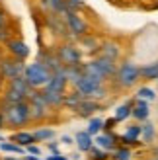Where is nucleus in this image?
<instances>
[{
	"label": "nucleus",
	"instance_id": "f257e3e1",
	"mask_svg": "<svg viewBox=\"0 0 158 160\" xmlns=\"http://www.w3.org/2000/svg\"><path fill=\"white\" fill-rule=\"evenodd\" d=\"M2 115L8 127H23L29 119V102H20V103H4L2 106Z\"/></svg>",
	"mask_w": 158,
	"mask_h": 160
},
{
	"label": "nucleus",
	"instance_id": "f03ea898",
	"mask_svg": "<svg viewBox=\"0 0 158 160\" xmlns=\"http://www.w3.org/2000/svg\"><path fill=\"white\" fill-rule=\"evenodd\" d=\"M51 70L47 68L45 65H41V62H31V65H26V70H23V78L27 80V84L31 88H45L47 82L51 80Z\"/></svg>",
	"mask_w": 158,
	"mask_h": 160
},
{
	"label": "nucleus",
	"instance_id": "7ed1b4c3",
	"mask_svg": "<svg viewBox=\"0 0 158 160\" xmlns=\"http://www.w3.org/2000/svg\"><path fill=\"white\" fill-rule=\"evenodd\" d=\"M115 78L123 88H129V86H135V82L141 78V68L131 61H125L123 65L115 70Z\"/></svg>",
	"mask_w": 158,
	"mask_h": 160
},
{
	"label": "nucleus",
	"instance_id": "20e7f679",
	"mask_svg": "<svg viewBox=\"0 0 158 160\" xmlns=\"http://www.w3.org/2000/svg\"><path fill=\"white\" fill-rule=\"evenodd\" d=\"M23 70H26V62L22 59L12 57V59H2L0 61V76L6 78V80L23 76Z\"/></svg>",
	"mask_w": 158,
	"mask_h": 160
},
{
	"label": "nucleus",
	"instance_id": "39448f33",
	"mask_svg": "<svg viewBox=\"0 0 158 160\" xmlns=\"http://www.w3.org/2000/svg\"><path fill=\"white\" fill-rule=\"evenodd\" d=\"M57 55H59V59L61 62L65 67H72V65H82V53L80 49L74 45V43H62L59 49H57Z\"/></svg>",
	"mask_w": 158,
	"mask_h": 160
},
{
	"label": "nucleus",
	"instance_id": "423d86ee",
	"mask_svg": "<svg viewBox=\"0 0 158 160\" xmlns=\"http://www.w3.org/2000/svg\"><path fill=\"white\" fill-rule=\"evenodd\" d=\"M62 18H65L67 28H68L72 37H82V35L88 33V26H86V22L78 16V12H67Z\"/></svg>",
	"mask_w": 158,
	"mask_h": 160
},
{
	"label": "nucleus",
	"instance_id": "0eeeda50",
	"mask_svg": "<svg viewBox=\"0 0 158 160\" xmlns=\"http://www.w3.org/2000/svg\"><path fill=\"white\" fill-rule=\"evenodd\" d=\"M101 84H104V82H100L98 78L88 76V74H82V78L74 84V88L84 96V98H94V94H96V90Z\"/></svg>",
	"mask_w": 158,
	"mask_h": 160
},
{
	"label": "nucleus",
	"instance_id": "6e6552de",
	"mask_svg": "<svg viewBox=\"0 0 158 160\" xmlns=\"http://www.w3.org/2000/svg\"><path fill=\"white\" fill-rule=\"evenodd\" d=\"M45 22H47V26L51 28V31H55L57 35H61V37H72V35H70V31H68V28H67V22H65V18H62V16L55 14V12H47Z\"/></svg>",
	"mask_w": 158,
	"mask_h": 160
},
{
	"label": "nucleus",
	"instance_id": "1a4fd4ad",
	"mask_svg": "<svg viewBox=\"0 0 158 160\" xmlns=\"http://www.w3.org/2000/svg\"><path fill=\"white\" fill-rule=\"evenodd\" d=\"M37 62H41V65H45L47 68L51 70V72H59V70L65 67L61 62V59H59V55H57V51H47V49H41L39 51V55H37Z\"/></svg>",
	"mask_w": 158,
	"mask_h": 160
},
{
	"label": "nucleus",
	"instance_id": "9d476101",
	"mask_svg": "<svg viewBox=\"0 0 158 160\" xmlns=\"http://www.w3.org/2000/svg\"><path fill=\"white\" fill-rule=\"evenodd\" d=\"M6 49H8V53H10L12 57L22 59V61H26L29 57V53H31L29 47H27V43L22 41V39H10V41L6 43Z\"/></svg>",
	"mask_w": 158,
	"mask_h": 160
},
{
	"label": "nucleus",
	"instance_id": "9b49d317",
	"mask_svg": "<svg viewBox=\"0 0 158 160\" xmlns=\"http://www.w3.org/2000/svg\"><path fill=\"white\" fill-rule=\"evenodd\" d=\"M67 78H65V74L61 72H53L51 74V80L47 82V86H45V90H51V92H59V94H65V90H67Z\"/></svg>",
	"mask_w": 158,
	"mask_h": 160
},
{
	"label": "nucleus",
	"instance_id": "f8f14e48",
	"mask_svg": "<svg viewBox=\"0 0 158 160\" xmlns=\"http://www.w3.org/2000/svg\"><path fill=\"white\" fill-rule=\"evenodd\" d=\"M139 139H141V125H131V127H127V131H125L121 137H119V141L123 142L125 147H133V145H139Z\"/></svg>",
	"mask_w": 158,
	"mask_h": 160
},
{
	"label": "nucleus",
	"instance_id": "ddd939ff",
	"mask_svg": "<svg viewBox=\"0 0 158 160\" xmlns=\"http://www.w3.org/2000/svg\"><path fill=\"white\" fill-rule=\"evenodd\" d=\"M94 145L100 147V148H104V150H115V135H111L109 131H104V133H98L96 135V139H94Z\"/></svg>",
	"mask_w": 158,
	"mask_h": 160
},
{
	"label": "nucleus",
	"instance_id": "4468645a",
	"mask_svg": "<svg viewBox=\"0 0 158 160\" xmlns=\"http://www.w3.org/2000/svg\"><path fill=\"white\" fill-rule=\"evenodd\" d=\"M78 115H82V117H92L96 111H100V103L96 100H92V98H84L80 103H78Z\"/></svg>",
	"mask_w": 158,
	"mask_h": 160
},
{
	"label": "nucleus",
	"instance_id": "2eb2a0df",
	"mask_svg": "<svg viewBox=\"0 0 158 160\" xmlns=\"http://www.w3.org/2000/svg\"><path fill=\"white\" fill-rule=\"evenodd\" d=\"M8 88H12V90H16V92L23 94V96H26V98H29V96L33 94V90H35V88H31V86L27 84V80L23 78V76L12 78V80H10V86H8Z\"/></svg>",
	"mask_w": 158,
	"mask_h": 160
},
{
	"label": "nucleus",
	"instance_id": "dca6fc26",
	"mask_svg": "<svg viewBox=\"0 0 158 160\" xmlns=\"http://www.w3.org/2000/svg\"><path fill=\"white\" fill-rule=\"evenodd\" d=\"M94 62L98 65V68L104 72V76L106 78H109V76H113L115 74V70H117V67H115V61H111V59H107V57H100L98 59H94Z\"/></svg>",
	"mask_w": 158,
	"mask_h": 160
},
{
	"label": "nucleus",
	"instance_id": "f3484780",
	"mask_svg": "<svg viewBox=\"0 0 158 160\" xmlns=\"http://www.w3.org/2000/svg\"><path fill=\"white\" fill-rule=\"evenodd\" d=\"M74 142H76V147L80 148L82 152H88V150L94 147V137L88 131H78L76 137H74Z\"/></svg>",
	"mask_w": 158,
	"mask_h": 160
},
{
	"label": "nucleus",
	"instance_id": "a211bd4d",
	"mask_svg": "<svg viewBox=\"0 0 158 160\" xmlns=\"http://www.w3.org/2000/svg\"><path fill=\"white\" fill-rule=\"evenodd\" d=\"M119 45L113 43V41H106V43H101L100 45V55L101 57H107V59H111V61H117L119 59Z\"/></svg>",
	"mask_w": 158,
	"mask_h": 160
},
{
	"label": "nucleus",
	"instance_id": "6ab92c4d",
	"mask_svg": "<svg viewBox=\"0 0 158 160\" xmlns=\"http://www.w3.org/2000/svg\"><path fill=\"white\" fill-rule=\"evenodd\" d=\"M41 8L45 12H55L59 16H65L67 14V6H65V0H41Z\"/></svg>",
	"mask_w": 158,
	"mask_h": 160
},
{
	"label": "nucleus",
	"instance_id": "aec40b11",
	"mask_svg": "<svg viewBox=\"0 0 158 160\" xmlns=\"http://www.w3.org/2000/svg\"><path fill=\"white\" fill-rule=\"evenodd\" d=\"M61 72L65 74V78H67V82H72V84H76L78 80L82 78V65H72V67H62L61 68Z\"/></svg>",
	"mask_w": 158,
	"mask_h": 160
},
{
	"label": "nucleus",
	"instance_id": "412c9836",
	"mask_svg": "<svg viewBox=\"0 0 158 160\" xmlns=\"http://www.w3.org/2000/svg\"><path fill=\"white\" fill-rule=\"evenodd\" d=\"M10 141L12 142H16V145H20V147H29V145H33V142H37L35 141V137H33V133H27V131H18V133H14L12 137H10Z\"/></svg>",
	"mask_w": 158,
	"mask_h": 160
},
{
	"label": "nucleus",
	"instance_id": "4be33fe9",
	"mask_svg": "<svg viewBox=\"0 0 158 160\" xmlns=\"http://www.w3.org/2000/svg\"><path fill=\"white\" fill-rule=\"evenodd\" d=\"M148 113H151V109H148V103L145 100H139L135 106H133L131 109V115L137 119V121H145V119L148 117Z\"/></svg>",
	"mask_w": 158,
	"mask_h": 160
},
{
	"label": "nucleus",
	"instance_id": "5701e85b",
	"mask_svg": "<svg viewBox=\"0 0 158 160\" xmlns=\"http://www.w3.org/2000/svg\"><path fill=\"white\" fill-rule=\"evenodd\" d=\"M47 115H49V108L29 102V119H31V121H35V119H43Z\"/></svg>",
	"mask_w": 158,
	"mask_h": 160
},
{
	"label": "nucleus",
	"instance_id": "b1692460",
	"mask_svg": "<svg viewBox=\"0 0 158 160\" xmlns=\"http://www.w3.org/2000/svg\"><path fill=\"white\" fill-rule=\"evenodd\" d=\"M43 98H45V102H47V103H49V108H57V106H62L65 94L51 92V90H43Z\"/></svg>",
	"mask_w": 158,
	"mask_h": 160
},
{
	"label": "nucleus",
	"instance_id": "393cba45",
	"mask_svg": "<svg viewBox=\"0 0 158 160\" xmlns=\"http://www.w3.org/2000/svg\"><path fill=\"white\" fill-rule=\"evenodd\" d=\"M141 78L158 80V62H151V65H146V67H141Z\"/></svg>",
	"mask_w": 158,
	"mask_h": 160
},
{
	"label": "nucleus",
	"instance_id": "a878e982",
	"mask_svg": "<svg viewBox=\"0 0 158 160\" xmlns=\"http://www.w3.org/2000/svg\"><path fill=\"white\" fill-rule=\"evenodd\" d=\"M82 100H84V96L76 90L74 94L65 96V100H62V106H67V108H70V109H76V108H78V103H80Z\"/></svg>",
	"mask_w": 158,
	"mask_h": 160
},
{
	"label": "nucleus",
	"instance_id": "bb28decb",
	"mask_svg": "<svg viewBox=\"0 0 158 160\" xmlns=\"http://www.w3.org/2000/svg\"><path fill=\"white\" fill-rule=\"evenodd\" d=\"M26 100H27L26 96L12 90V88H8L6 94H4V103H20V102H26Z\"/></svg>",
	"mask_w": 158,
	"mask_h": 160
},
{
	"label": "nucleus",
	"instance_id": "cd10ccee",
	"mask_svg": "<svg viewBox=\"0 0 158 160\" xmlns=\"http://www.w3.org/2000/svg\"><path fill=\"white\" fill-rule=\"evenodd\" d=\"M80 43L84 45V49L88 51V53L100 51V43L96 41V37H92V35H82V37H80Z\"/></svg>",
	"mask_w": 158,
	"mask_h": 160
},
{
	"label": "nucleus",
	"instance_id": "c85d7f7f",
	"mask_svg": "<svg viewBox=\"0 0 158 160\" xmlns=\"http://www.w3.org/2000/svg\"><path fill=\"white\" fill-rule=\"evenodd\" d=\"M33 137H35V141H51V139H55V131L49 129V127H39V129L33 131Z\"/></svg>",
	"mask_w": 158,
	"mask_h": 160
},
{
	"label": "nucleus",
	"instance_id": "c756f323",
	"mask_svg": "<svg viewBox=\"0 0 158 160\" xmlns=\"http://www.w3.org/2000/svg\"><path fill=\"white\" fill-rule=\"evenodd\" d=\"M154 125L152 123H145V125H141V141H145V142H151L154 141Z\"/></svg>",
	"mask_w": 158,
	"mask_h": 160
},
{
	"label": "nucleus",
	"instance_id": "7c9ffc66",
	"mask_svg": "<svg viewBox=\"0 0 158 160\" xmlns=\"http://www.w3.org/2000/svg\"><path fill=\"white\" fill-rule=\"evenodd\" d=\"M0 150H4V152H14V154H26V148L20 147V145H16V142H6L2 141L0 142Z\"/></svg>",
	"mask_w": 158,
	"mask_h": 160
},
{
	"label": "nucleus",
	"instance_id": "2f4dec72",
	"mask_svg": "<svg viewBox=\"0 0 158 160\" xmlns=\"http://www.w3.org/2000/svg\"><path fill=\"white\" fill-rule=\"evenodd\" d=\"M88 131L92 137L94 135H98V133H101L104 131V121H101V119H98V117H90V121H88Z\"/></svg>",
	"mask_w": 158,
	"mask_h": 160
},
{
	"label": "nucleus",
	"instance_id": "473e14b6",
	"mask_svg": "<svg viewBox=\"0 0 158 160\" xmlns=\"http://www.w3.org/2000/svg\"><path fill=\"white\" fill-rule=\"evenodd\" d=\"M131 109H133V103H123V106H119L115 109V119L117 121H125V119H127L129 115H131Z\"/></svg>",
	"mask_w": 158,
	"mask_h": 160
},
{
	"label": "nucleus",
	"instance_id": "72a5a7b5",
	"mask_svg": "<svg viewBox=\"0 0 158 160\" xmlns=\"http://www.w3.org/2000/svg\"><path fill=\"white\" fill-rule=\"evenodd\" d=\"M137 98L139 100H154L156 98V94H154V90H152V88H148V86H143V88H139V92H137Z\"/></svg>",
	"mask_w": 158,
	"mask_h": 160
},
{
	"label": "nucleus",
	"instance_id": "f704fd0d",
	"mask_svg": "<svg viewBox=\"0 0 158 160\" xmlns=\"http://www.w3.org/2000/svg\"><path fill=\"white\" fill-rule=\"evenodd\" d=\"M113 158L115 160H131V148L129 147H119L113 150Z\"/></svg>",
	"mask_w": 158,
	"mask_h": 160
},
{
	"label": "nucleus",
	"instance_id": "c9c22d12",
	"mask_svg": "<svg viewBox=\"0 0 158 160\" xmlns=\"http://www.w3.org/2000/svg\"><path fill=\"white\" fill-rule=\"evenodd\" d=\"M88 152L92 154V160H107V158H109V156H107V150L100 148V147H96V145H94Z\"/></svg>",
	"mask_w": 158,
	"mask_h": 160
},
{
	"label": "nucleus",
	"instance_id": "e433bc0d",
	"mask_svg": "<svg viewBox=\"0 0 158 160\" xmlns=\"http://www.w3.org/2000/svg\"><path fill=\"white\" fill-rule=\"evenodd\" d=\"M65 6H67V12H78L84 8L82 0H65Z\"/></svg>",
	"mask_w": 158,
	"mask_h": 160
},
{
	"label": "nucleus",
	"instance_id": "4c0bfd02",
	"mask_svg": "<svg viewBox=\"0 0 158 160\" xmlns=\"http://www.w3.org/2000/svg\"><path fill=\"white\" fill-rule=\"evenodd\" d=\"M12 31L10 29H8L6 26L4 28H0V43H8V41H10V39H12Z\"/></svg>",
	"mask_w": 158,
	"mask_h": 160
},
{
	"label": "nucleus",
	"instance_id": "58836bf2",
	"mask_svg": "<svg viewBox=\"0 0 158 160\" xmlns=\"http://www.w3.org/2000/svg\"><path fill=\"white\" fill-rule=\"evenodd\" d=\"M26 154H33V156H39L41 154V148H39L35 142L33 145H29V147H26Z\"/></svg>",
	"mask_w": 158,
	"mask_h": 160
},
{
	"label": "nucleus",
	"instance_id": "ea45409f",
	"mask_svg": "<svg viewBox=\"0 0 158 160\" xmlns=\"http://www.w3.org/2000/svg\"><path fill=\"white\" fill-rule=\"evenodd\" d=\"M115 123H119V121H117L115 117H111V119H106V121H104V131H109V129H113V127H115Z\"/></svg>",
	"mask_w": 158,
	"mask_h": 160
},
{
	"label": "nucleus",
	"instance_id": "a19ab883",
	"mask_svg": "<svg viewBox=\"0 0 158 160\" xmlns=\"http://www.w3.org/2000/svg\"><path fill=\"white\" fill-rule=\"evenodd\" d=\"M47 160H68V156H62L61 152H51L47 156Z\"/></svg>",
	"mask_w": 158,
	"mask_h": 160
},
{
	"label": "nucleus",
	"instance_id": "79ce46f5",
	"mask_svg": "<svg viewBox=\"0 0 158 160\" xmlns=\"http://www.w3.org/2000/svg\"><path fill=\"white\" fill-rule=\"evenodd\" d=\"M47 147H49L51 152H59V142H55L53 139H51V141H47Z\"/></svg>",
	"mask_w": 158,
	"mask_h": 160
},
{
	"label": "nucleus",
	"instance_id": "37998d69",
	"mask_svg": "<svg viewBox=\"0 0 158 160\" xmlns=\"http://www.w3.org/2000/svg\"><path fill=\"white\" fill-rule=\"evenodd\" d=\"M4 26H8V14L4 10H0V28H4Z\"/></svg>",
	"mask_w": 158,
	"mask_h": 160
},
{
	"label": "nucleus",
	"instance_id": "c03bdc74",
	"mask_svg": "<svg viewBox=\"0 0 158 160\" xmlns=\"http://www.w3.org/2000/svg\"><path fill=\"white\" fill-rule=\"evenodd\" d=\"M61 142H65V145H72L74 141H72V137H68V135H65V137L61 139Z\"/></svg>",
	"mask_w": 158,
	"mask_h": 160
},
{
	"label": "nucleus",
	"instance_id": "a18cd8bd",
	"mask_svg": "<svg viewBox=\"0 0 158 160\" xmlns=\"http://www.w3.org/2000/svg\"><path fill=\"white\" fill-rule=\"evenodd\" d=\"M2 127H6V121H4V115H2V111H0V129Z\"/></svg>",
	"mask_w": 158,
	"mask_h": 160
},
{
	"label": "nucleus",
	"instance_id": "49530a36",
	"mask_svg": "<svg viewBox=\"0 0 158 160\" xmlns=\"http://www.w3.org/2000/svg\"><path fill=\"white\" fill-rule=\"evenodd\" d=\"M4 160H18V158H10V156H4ZM22 160H26V158H22Z\"/></svg>",
	"mask_w": 158,
	"mask_h": 160
},
{
	"label": "nucleus",
	"instance_id": "de8ad7c7",
	"mask_svg": "<svg viewBox=\"0 0 158 160\" xmlns=\"http://www.w3.org/2000/svg\"><path fill=\"white\" fill-rule=\"evenodd\" d=\"M4 59V55H2V49H0V61H2Z\"/></svg>",
	"mask_w": 158,
	"mask_h": 160
},
{
	"label": "nucleus",
	"instance_id": "09e8293b",
	"mask_svg": "<svg viewBox=\"0 0 158 160\" xmlns=\"http://www.w3.org/2000/svg\"><path fill=\"white\" fill-rule=\"evenodd\" d=\"M152 160H158V158H152Z\"/></svg>",
	"mask_w": 158,
	"mask_h": 160
},
{
	"label": "nucleus",
	"instance_id": "8fccbe9b",
	"mask_svg": "<svg viewBox=\"0 0 158 160\" xmlns=\"http://www.w3.org/2000/svg\"><path fill=\"white\" fill-rule=\"evenodd\" d=\"M0 160H2V158H0Z\"/></svg>",
	"mask_w": 158,
	"mask_h": 160
}]
</instances>
